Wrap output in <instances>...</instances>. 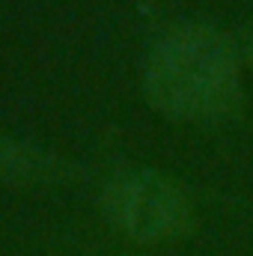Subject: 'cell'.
Here are the masks:
<instances>
[{
    "instance_id": "3957f363",
    "label": "cell",
    "mask_w": 253,
    "mask_h": 256,
    "mask_svg": "<svg viewBox=\"0 0 253 256\" xmlns=\"http://www.w3.org/2000/svg\"><path fill=\"white\" fill-rule=\"evenodd\" d=\"M68 173V164L54 152L36 149L24 140L0 134V185L15 188H36L60 182Z\"/></svg>"
},
{
    "instance_id": "6da1fadb",
    "label": "cell",
    "mask_w": 253,
    "mask_h": 256,
    "mask_svg": "<svg viewBox=\"0 0 253 256\" xmlns=\"http://www.w3.org/2000/svg\"><path fill=\"white\" fill-rule=\"evenodd\" d=\"M242 54L224 30L188 21L170 27L149 51L143 90L176 122H218L242 104Z\"/></svg>"
},
{
    "instance_id": "7a4b0ae2",
    "label": "cell",
    "mask_w": 253,
    "mask_h": 256,
    "mask_svg": "<svg viewBox=\"0 0 253 256\" xmlns=\"http://www.w3.org/2000/svg\"><path fill=\"white\" fill-rule=\"evenodd\" d=\"M102 214L128 242L164 244L194 224V206L176 182L155 170H122L102 188Z\"/></svg>"
},
{
    "instance_id": "277c9868",
    "label": "cell",
    "mask_w": 253,
    "mask_h": 256,
    "mask_svg": "<svg viewBox=\"0 0 253 256\" xmlns=\"http://www.w3.org/2000/svg\"><path fill=\"white\" fill-rule=\"evenodd\" d=\"M238 54H242V63L244 66H250V72H253V21L242 30V36H238Z\"/></svg>"
}]
</instances>
